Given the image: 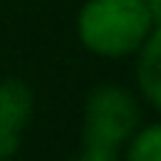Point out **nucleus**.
I'll return each instance as SVG.
<instances>
[{"label": "nucleus", "mask_w": 161, "mask_h": 161, "mask_svg": "<svg viewBox=\"0 0 161 161\" xmlns=\"http://www.w3.org/2000/svg\"><path fill=\"white\" fill-rule=\"evenodd\" d=\"M31 116V88L20 79L0 82V153H17L20 133Z\"/></svg>", "instance_id": "obj_3"}, {"label": "nucleus", "mask_w": 161, "mask_h": 161, "mask_svg": "<svg viewBox=\"0 0 161 161\" xmlns=\"http://www.w3.org/2000/svg\"><path fill=\"white\" fill-rule=\"evenodd\" d=\"M153 17L144 0H88L79 11V40L102 57H125L147 40Z\"/></svg>", "instance_id": "obj_1"}, {"label": "nucleus", "mask_w": 161, "mask_h": 161, "mask_svg": "<svg viewBox=\"0 0 161 161\" xmlns=\"http://www.w3.org/2000/svg\"><path fill=\"white\" fill-rule=\"evenodd\" d=\"M136 125L139 105L127 91L116 85H102L91 91L85 105V144L116 150L136 133Z\"/></svg>", "instance_id": "obj_2"}, {"label": "nucleus", "mask_w": 161, "mask_h": 161, "mask_svg": "<svg viewBox=\"0 0 161 161\" xmlns=\"http://www.w3.org/2000/svg\"><path fill=\"white\" fill-rule=\"evenodd\" d=\"M127 161H161V122L144 127L142 133L130 136Z\"/></svg>", "instance_id": "obj_5"}, {"label": "nucleus", "mask_w": 161, "mask_h": 161, "mask_svg": "<svg viewBox=\"0 0 161 161\" xmlns=\"http://www.w3.org/2000/svg\"><path fill=\"white\" fill-rule=\"evenodd\" d=\"M150 17H153V25H161V0H144Z\"/></svg>", "instance_id": "obj_7"}, {"label": "nucleus", "mask_w": 161, "mask_h": 161, "mask_svg": "<svg viewBox=\"0 0 161 161\" xmlns=\"http://www.w3.org/2000/svg\"><path fill=\"white\" fill-rule=\"evenodd\" d=\"M142 59H139V88L142 93L161 110V25L147 34L142 42Z\"/></svg>", "instance_id": "obj_4"}, {"label": "nucleus", "mask_w": 161, "mask_h": 161, "mask_svg": "<svg viewBox=\"0 0 161 161\" xmlns=\"http://www.w3.org/2000/svg\"><path fill=\"white\" fill-rule=\"evenodd\" d=\"M0 161H3V153H0Z\"/></svg>", "instance_id": "obj_8"}, {"label": "nucleus", "mask_w": 161, "mask_h": 161, "mask_svg": "<svg viewBox=\"0 0 161 161\" xmlns=\"http://www.w3.org/2000/svg\"><path fill=\"white\" fill-rule=\"evenodd\" d=\"M76 161H116V150H110V147H96V144H85L82 156Z\"/></svg>", "instance_id": "obj_6"}]
</instances>
